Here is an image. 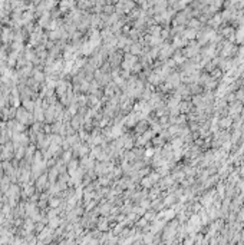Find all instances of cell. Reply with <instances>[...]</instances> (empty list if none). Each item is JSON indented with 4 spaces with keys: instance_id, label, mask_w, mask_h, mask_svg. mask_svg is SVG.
Here are the masks:
<instances>
[{
    "instance_id": "6da1fadb",
    "label": "cell",
    "mask_w": 244,
    "mask_h": 245,
    "mask_svg": "<svg viewBox=\"0 0 244 245\" xmlns=\"http://www.w3.org/2000/svg\"><path fill=\"white\" fill-rule=\"evenodd\" d=\"M230 123H231V119H230V118L223 119V120H221V126H228Z\"/></svg>"
}]
</instances>
